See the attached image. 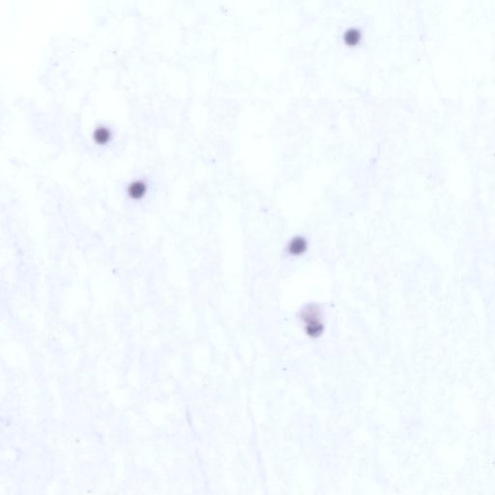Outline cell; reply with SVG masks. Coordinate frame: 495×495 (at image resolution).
<instances>
[{
  "label": "cell",
  "mask_w": 495,
  "mask_h": 495,
  "mask_svg": "<svg viewBox=\"0 0 495 495\" xmlns=\"http://www.w3.org/2000/svg\"><path fill=\"white\" fill-rule=\"evenodd\" d=\"M111 133L109 129H107L105 126H99L97 127L93 132V138L94 140L99 143H106L110 140Z\"/></svg>",
  "instance_id": "277c9868"
},
{
  "label": "cell",
  "mask_w": 495,
  "mask_h": 495,
  "mask_svg": "<svg viewBox=\"0 0 495 495\" xmlns=\"http://www.w3.org/2000/svg\"><path fill=\"white\" fill-rule=\"evenodd\" d=\"M361 37L362 33L361 30H359L358 28H348L343 34L345 43L350 46L356 45L361 40Z\"/></svg>",
  "instance_id": "5b68a950"
},
{
  "label": "cell",
  "mask_w": 495,
  "mask_h": 495,
  "mask_svg": "<svg viewBox=\"0 0 495 495\" xmlns=\"http://www.w3.org/2000/svg\"><path fill=\"white\" fill-rule=\"evenodd\" d=\"M307 241L301 236L294 237L287 246V251L292 255H300L307 250Z\"/></svg>",
  "instance_id": "7a4b0ae2"
},
{
  "label": "cell",
  "mask_w": 495,
  "mask_h": 495,
  "mask_svg": "<svg viewBox=\"0 0 495 495\" xmlns=\"http://www.w3.org/2000/svg\"><path fill=\"white\" fill-rule=\"evenodd\" d=\"M147 190V186L143 181H134L128 187V193L133 198L141 197Z\"/></svg>",
  "instance_id": "3957f363"
},
{
  "label": "cell",
  "mask_w": 495,
  "mask_h": 495,
  "mask_svg": "<svg viewBox=\"0 0 495 495\" xmlns=\"http://www.w3.org/2000/svg\"><path fill=\"white\" fill-rule=\"evenodd\" d=\"M300 319L306 334L311 337H318L324 331V320L321 310L317 305H309L300 313Z\"/></svg>",
  "instance_id": "6da1fadb"
}]
</instances>
